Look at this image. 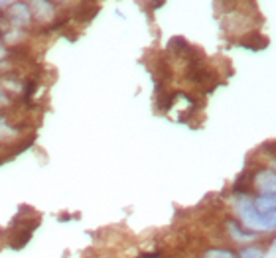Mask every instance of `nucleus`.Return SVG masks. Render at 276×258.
<instances>
[{
    "instance_id": "f257e3e1",
    "label": "nucleus",
    "mask_w": 276,
    "mask_h": 258,
    "mask_svg": "<svg viewBox=\"0 0 276 258\" xmlns=\"http://www.w3.org/2000/svg\"><path fill=\"white\" fill-rule=\"evenodd\" d=\"M237 213L241 215V219L245 221V227L247 229H262V231H270L274 229V223H276V215H262L258 213L253 205V199L245 197L237 201Z\"/></svg>"
},
{
    "instance_id": "f03ea898",
    "label": "nucleus",
    "mask_w": 276,
    "mask_h": 258,
    "mask_svg": "<svg viewBox=\"0 0 276 258\" xmlns=\"http://www.w3.org/2000/svg\"><path fill=\"white\" fill-rule=\"evenodd\" d=\"M253 205L262 215H276V197L274 193H260L253 199Z\"/></svg>"
},
{
    "instance_id": "7ed1b4c3",
    "label": "nucleus",
    "mask_w": 276,
    "mask_h": 258,
    "mask_svg": "<svg viewBox=\"0 0 276 258\" xmlns=\"http://www.w3.org/2000/svg\"><path fill=\"white\" fill-rule=\"evenodd\" d=\"M229 231H231V235L233 237H237L239 240H253L258 237L257 231H253V229H247L245 225H239L237 221H229Z\"/></svg>"
},
{
    "instance_id": "20e7f679",
    "label": "nucleus",
    "mask_w": 276,
    "mask_h": 258,
    "mask_svg": "<svg viewBox=\"0 0 276 258\" xmlns=\"http://www.w3.org/2000/svg\"><path fill=\"white\" fill-rule=\"evenodd\" d=\"M10 16L12 20L16 22V24H28V20H30V6L28 4H24V2H18V4H14L12 8H10Z\"/></svg>"
},
{
    "instance_id": "39448f33",
    "label": "nucleus",
    "mask_w": 276,
    "mask_h": 258,
    "mask_svg": "<svg viewBox=\"0 0 276 258\" xmlns=\"http://www.w3.org/2000/svg\"><path fill=\"white\" fill-rule=\"evenodd\" d=\"M202 258H237V254L227 248H209L203 252Z\"/></svg>"
},
{
    "instance_id": "423d86ee",
    "label": "nucleus",
    "mask_w": 276,
    "mask_h": 258,
    "mask_svg": "<svg viewBox=\"0 0 276 258\" xmlns=\"http://www.w3.org/2000/svg\"><path fill=\"white\" fill-rule=\"evenodd\" d=\"M239 256L241 258H264V252H262V248L249 244V246H245V248L241 250Z\"/></svg>"
},
{
    "instance_id": "0eeeda50",
    "label": "nucleus",
    "mask_w": 276,
    "mask_h": 258,
    "mask_svg": "<svg viewBox=\"0 0 276 258\" xmlns=\"http://www.w3.org/2000/svg\"><path fill=\"white\" fill-rule=\"evenodd\" d=\"M164 2L166 0H150V8H152V10H158V8L164 6Z\"/></svg>"
},
{
    "instance_id": "6e6552de",
    "label": "nucleus",
    "mask_w": 276,
    "mask_h": 258,
    "mask_svg": "<svg viewBox=\"0 0 276 258\" xmlns=\"http://www.w3.org/2000/svg\"><path fill=\"white\" fill-rule=\"evenodd\" d=\"M50 2H63V0H50Z\"/></svg>"
}]
</instances>
